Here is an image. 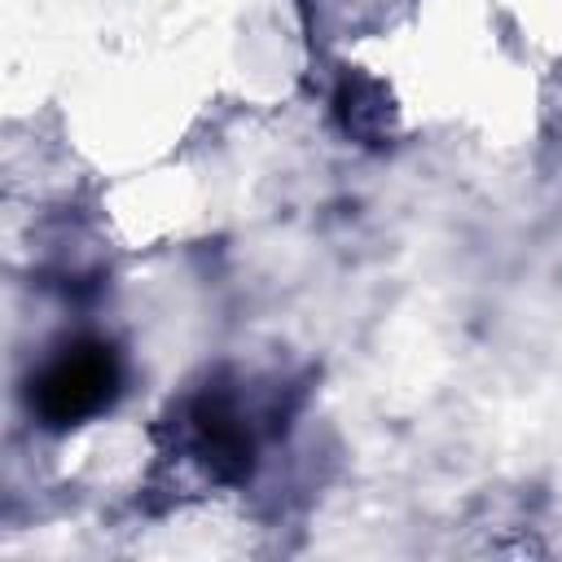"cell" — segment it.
Here are the masks:
<instances>
[{"mask_svg":"<svg viewBox=\"0 0 562 562\" xmlns=\"http://www.w3.org/2000/svg\"><path fill=\"white\" fill-rule=\"evenodd\" d=\"M119 391V360L101 342H79L61 351L31 386V404L44 426H79L101 413Z\"/></svg>","mask_w":562,"mask_h":562,"instance_id":"obj_1","label":"cell"},{"mask_svg":"<svg viewBox=\"0 0 562 562\" xmlns=\"http://www.w3.org/2000/svg\"><path fill=\"white\" fill-rule=\"evenodd\" d=\"M189 443L215 479H241L250 470V426L224 395H202L189 413Z\"/></svg>","mask_w":562,"mask_h":562,"instance_id":"obj_2","label":"cell"},{"mask_svg":"<svg viewBox=\"0 0 562 562\" xmlns=\"http://www.w3.org/2000/svg\"><path fill=\"white\" fill-rule=\"evenodd\" d=\"M382 92L373 83H347L342 88V123L356 136H378L386 127V110H382Z\"/></svg>","mask_w":562,"mask_h":562,"instance_id":"obj_3","label":"cell"}]
</instances>
